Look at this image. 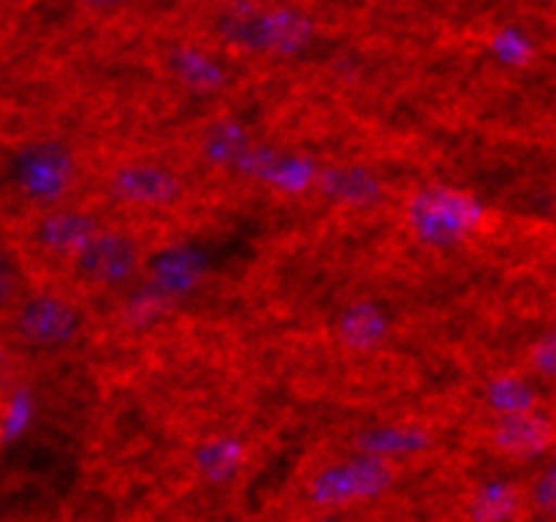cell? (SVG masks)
I'll use <instances>...</instances> for the list:
<instances>
[{
    "mask_svg": "<svg viewBox=\"0 0 556 522\" xmlns=\"http://www.w3.org/2000/svg\"><path fill=\"white\" fill-rule=\"evenodd\" d=\"M554 495H556V478H554V465H546V471H541L535 476L530 487V504L538 514L554 517Z\"/></svg>",
    "mask_w": 556,
    "mask_h": 522,
    "instance_id": "obj_9",
    "label": "cell"
},
{
    "mask_svg": "<svg viewBox=\"0 0 556 522\" xmlns=\"http://www.w3.org/2000/svg\"><path fill=\"white\" fill-rule=\"evenodd\" d=\"M112 194L134 204H168L182 194V177L168 163L134 158L109 174Z\"/></svg>",
    "mask_w": 556,
    "mask_h": 522,
    "instance_id": "obj_3",
    "label": "cell"
},
{
    "mask_svg": "<svg viewBox=\"0 0 556 522\" xmlns=\"http://www.w3.org/2000/svg\"><path fill=\"white\" fill-rule=\"evenodd\" d=\"M144 250L130 232L98 228L81 248L71 253V266L79 277L101 286H117L139 272Z\"/></svg>",
    "mask_w": 556,
    "mask_h": 522,
    "instance_id": "obj_1",
    "label": "cell"
},
{
    "mask_svg": "<svg viewBox=\"0 0 556 522\" xmlns=\"http://www.w3.org/2000/svg\"><path fill=\"white\" fill-rule=\"evenodd\" d=\"M489 440L503 455H538L552 440V422L543 413H505L492 422Z\"/></svg>",
    "mask_w": 556,
    "mask_h": 522,
    "instance_id": "obj_5",
    "label": "cell"
},
{
    "mask_svg": "<svg viewBox=\"0 0 556 522\" xmlns=\"http://www.w3.org/2000/svg\"><path fill=\"white\" fill-rule=\"evenodd\" d=\"M20 264H16L14 253H11V250L5 248L3 239H0V308L14 304L16 299H20Z\"/></svg>",
    "mask_w": 556,
    "mask_h": 522,
    "instance_id": "obj_7",
    "label": "cell"
},
{
    "mask_svg": "<svg viewBox=\"0 0 556 522\" xmlns=\"http://www.w3.org/2000/svg\"><path fill=\"white\" fill-rule=\"evenodd\" d=\"M318 183L331 199L351 201V204H372V201H380L386 196V185L380 174H375L367 166H358V163L326 166L320 172Z\"/></svg>",
    "mask_w": 556,
    "mask_h": 522,
    "instance_id": "obj_6",
    "label": "cell"
},
{
    "mask_svg": "<svg viewBox=\"0 0 556 522\" xmlns=\"http://www.w3.org/2000/svg\"><path fill=\"white\" fill-rule=\"evenodd\" d=\"M103 228L90 210L81 207H52L41 212L33 223V239L41 248L54 250V253H74L76 248L87 243L92 234Z\"/></svg>",
    "mask_w": 556,
    "mask_h": 522,
    "instance_id": "obj_4",
    "label": "cell"
},
{
    "mask_svg": "<svg viewBox=\"0 0 556 522\" xmlns=\"http://www.w3.org/2000/svg\"><path fill=\"white\" fill-rule=\"evenodd\" d=\"M532 522H554V517H543V514H538L535 520H532Z\"/></svg>",
    "mask_w": 556,
    "mask_h": 522,
    "instance_id": "obj_10",
    "label": "cell"
},
{
    "mask_svg": "<svg viewBox=\"0 0 556 522\" xmlns=\"http://www.w3.org/2000/svg\"><path fill=\"white\" fill-rule=\"evenodd\" d=\"M14 326L25 340L38 346H65L79 337L85 315L60 294L36 291L14 302Z\"/></svg>",
    "mask_w": 556,
    "mask_h": 522,
    "instance_id": "obj_2",
    "label": "cell"
},
{
    "mask_svg": "<svg viewBox=\"0 0 556 522\" xmlns=\"http://www.w3.org/2000/svg\"><path fill=\"white\" fill-rule=\"evenodd\" d=\"M510 493L505 484H489L476 500V517L481 522H497L508 511Z\"/></svg>",
    "mask_w": 556,
    "mask_h": 522,
    "instance_id": "obj_8",
    "label": "cell"
}]
</instances>
